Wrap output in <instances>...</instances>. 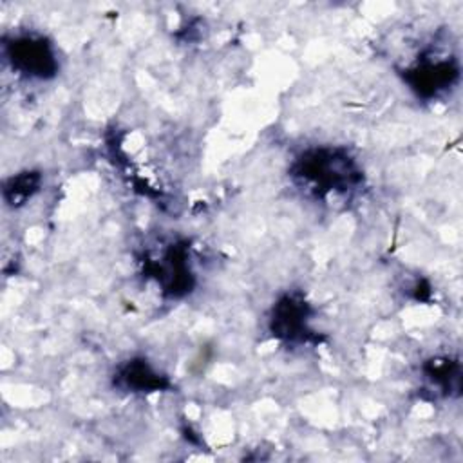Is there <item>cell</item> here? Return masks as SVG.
I'll use <instances>...</instances> for the list:
<instances>
[{
    "label": "cell",
    "instance_id": "6",
    "mask_svg": "<svg viewBox=\"0 0 463 463\" xmlns=\"http://www.w3.org/2000/svg\"><path fill=\"white\" fill-rule=\"evenodd\" d=\"M40 184V175L33 174V172H24L16 177H13L7 184H5V199L11 204H20L24 203L27 197H31V194L38 188Z\"/></svg>",
    "mask_w": 463,
    "mask_h": 463
},
{
    "label": "cell",
    "instance_id": "3",
    "mask_svg": "<svg viewBox=\"0 0 463 463\" xmlns=\"http://www.w3.org/2000/svg\"><path fill=\"white\" fill-rule=\"evenodd\" d=\"M407 72V81L421 96H436L458 78V67L450 60L423 61Z\"/></svg>",
    "mask_w": 463,
    "mask_h": 463
},
{
    "label": "cell",
    "instance_id": "1",
    "mask_svg": "<svg viewBox=\"0 0 463 463\" xmlns=\"http://www.w3.org/2000/svg\"><path fill=\"white\" fill-rule=\"evenodd\" d=\"M297 177L318 195L329 192H344L360 179L353 159L340 150L320 148L304 154L297 161Z\"/></svg>",
    "mask_w": 463,
    "mask_h": 463
},
{
    "label": "cell",
    "instance_id": "5",
    "mask_svg": "<svg viewBox=\"0 0 463 463\" xmlns=\"http://www.w3.org/2000/svg\"><path fill=\"white\" fill-rule=\"evenodd\" d=\"M119 378L127 389H134V391H157V389L166 387L165 378L161 374H157L143 360L127 364L123 367Z\"/></svg>",
    "mask_w": 463,
    "mask_h": 463
},
{
    "label": "cell",
    "instance_id": "4",
    "mask_svg": "<svg viewBox=\"0 0 463 463\" xmlns=\"http://www.w3.org/2000/svg\"><path fill=\"white\" fill-rule=\"evenodd\" d=\"M271 331L284 340H298L307 335V307L306 302L295 297H284L273 307Z\"/></svg>",
    "mask_w": 463,
    "mask_h": 463
},
{
    "label": "cell",
    "instance_id": "2",
    "mask_svg": "<svg viewBox=\"0 0 463 463\" xmlns=\"http://www.w3.org/2000/svg\"><path fill=\"white\" fill-rule=\"evenodd\" d=\"M9 60L13 69L34 78H49L58 67L51 43L42 36L16 38L9 45Z\"/></svg>",
    "mask_w": 463,
    "mask_h": 463
}]
</instances>
